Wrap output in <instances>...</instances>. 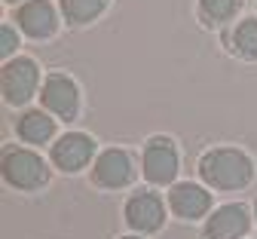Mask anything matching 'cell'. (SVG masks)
<instances>
[{"instance_id": "4fadbf2b", "label": "cell", "mask_w": 257, "mask_h": 239, "mask_svg": "<svg viewBox=\"0 0 257 239\" xmlns=\"http://www.w3.org/2000/svg\"><path fill=\"white\" fill-rule=\"evenodd\" d=\"M230 49L245 58V61H257V19H242L233 25V31L227 34Z\"/></svg>"}, {"instance_id": "2e32d148", "label": "cell", "mask_w": 257, "mask_h": 239, "mask_svg": "<svg viewBox=\"0 0 257 239\" xmlns=\"http://www.w3.org/2000/svg\"><path fill=\"white\" fill-rule=\"evenodd\" d=\"M16 49H19V28L4 22V25H0V52H4L7 61H10L16 55Z\"/></svg>"}, {"instance_id": "5b68a950", "label": "cell", "mask_w": 257, "mask_h": 239, "mask_svg": "<svg viewBox=\"0 0 257 239\" xmlns=\"http://www.w3.org/2000/svg\"><path fill=\"white\" fill-rule=\"evenodd\" d=\"M40 101H43V111H49L52 117L74 120L80 114V86L74 83V77L52 71L40 86Z\"/></svg>"}, {"instance_id": "30bf717a", "label": "cell", "mask_w": 257, "mask_h": 239, "mask_svg": "<svg viewBox=\"0 0 257 239\" xmlns=\"http://www.w3.org/2000/svg\"><path fill=\"white\" fill-rule=\"evenodd\" d=\"M251 227V215L242 202H227L208 215L202 227V239H239Z\"/></svg>"}, {"instance_id": "52a82bcc", "label": "cell", "mask_w": 257, "mask_h": 239, "mask_svg": "<svg viewBox=\"0 0 257 239\" xmlns=\"http://www.w3.org/2000/svg\"><path fill=\"white\" fill-rule=\"evenodd\" d=\"M122 215L135 233H156L166 221V202L156 190H135L125 199Z\"/></svg>"}, {"instance_id": "9a60e30c", "label": "cell", "mask_w": 257, "mask_h": 239, "mask_svg": "<svg viewBox=\"0 0 257 239\" xmlns=\"http://www.w3.org/2000/svg\"><path fill=\"white\" fill-rule=\"evenodd\" d=\"M239 7H242V0H199V4H196V16H199V22L205 28H217L223 22L236 19Z\"/></svg>"}, {"instance_id": "3957f363", "label": "cell", "mask_w": 257, "mask_h": 239, "mask_svg": "<svg viewBox=\"0 0 257 239\" xmlns=\"http://www.w3.org/2000/svg\"><path fill=\"white\" fill-rule=\"evenodd\" d=\"M0 86H4V101L13 108L28 105L31 98L40 89V67L34 58L28 55H16L4 64V74H0Z\"/></svg>"}, {"instance_id": "ba28073f", "label": "cell", "mask_w": 257, "mask_h": 239, "mask_svg": "<svg viewBox=\"0 0 257 239\" xmlns=\"http://www.w3.org/2000/svg\"><path fill=\"white\" fill-rule=\"evenodd\" d=\"M95 156V138H89L86 132H68L49 147V160L61 172H80L86 169Z\"/></svg>"}, {"instance_id": "5bb4252c", "label": "cell", "mask_w": 257, "mask_h": 239, "mask_svg": "<svg viewBox=\"0 0 257 239\" xmlns=\"http://www.w3.org/2000/svg\"><path fill=\"white\" fill-rule=\"evenodd\" d=\"M107 4H110V0H58L64 22L74 25V28L95 22V19H98V16L107 10Z\"/></svg>"}, {"instance_id": "7c38bea8", "label": "cell", "mask_w": 257, "mask_h": 239, "mask_svg": "<svg viewBox=\"0 0 257 239\" xmlns=\"http://www.w3.org/2000/svg\"><path fill=\"white\" fill-rule=\"evenodd\" d=\"M16 135L25 144H46V141H52V135H55V120L43 108L25 111L16 120Z\"/></svg>"}, {"instance_id": "ac0fdd59", "label": "cell", "mask_w": 257, "mask_h": 239, "mask_svg": "<svg viewBox=\"0 0 257 239\" xmlns=\"http://www.w3.org/2000/svg\"><path fill=\"white\" fill-rule=\"evenodd\" d=\"M125 239H135V236H125Z\"/></svg>"}, {"instance_id": "9c48e42d", "label": "cell", "mask_w": 257, "mask_h": 239, "mask_svg": "<svg viewBox=\"0 0 257 239\" xmlns=\"http://www.w3.org/2000/svg\"><path fill=\"white\" fill-rule=\"evenodd\" d=\"M16 25L31 40H49L58 31V13L49 0H25L16 10Z\"/></svg>"}, {"instance_id": "7a4b0ae2", "label": "cell", "mask_w": 257, "mask_h": 239, "mask_svg": "<svg viewBox=\"0 0 257 239\" xmlns=\"http://www.w3.org/2000/svg\"><path fill=\"white\" fill-rule=\"evenodd\" d=\"M4 178L16 190H40L49 181V166L28 147H4Z\"/></svg>"}, {"instance_id": "d6986e66", "label": "cell", "mask_w": 257, "mask_h": 239, "mask_svg": "<svg viewBox=\"0 0 257 239\" xmlns=\"http://www.w3.org/2000/svg\"><path fill=\"white\" fill-rule=\"evenodd\" d=\"M254 209H257V206H254Z\"/></svg>"}, {"instance_id": "277c9868", "label": "cell", "mask_w": 257, "mask_h": 239, "mask_svg": "<svg viewBox=\"0 0 257 239\" xmlns=\"http://www.w3.org/2000/svg\"><path fill=\"white\" fill-rule=\"evenodd\" d=\"M178 147L175 141L169 138V135H153V138L144 144V153H141V172L150 184H159V187H166L175 181L178 175Z\"/></svg>"}, {"instance_id": "8fae6325", "label": "cell", "mask_w": 257, "mask_h": 239, "mask_svg": "<svg viewBox=\"0 0 257 239\" xmlns=\"http://www.w3.org/2000/svg\"><path fill=\"white\" fill-rule=\"evenodd\" d=\"M169 209L181 218V221H199L211 212V193L202 184L193 181H181L169 190Z\"/></svg>"}, {"instance_id": "6da1fadb", "label": "cell", "mask_w": 257, "mask_h": 239, "mask_svg": "<svg viewBox=\"0 0 257 239\" xmlns=\"http://www.w3.org/2000/svg\"><path fill=\"white\" fill-rule=\"evenodd\" d=\"M199 178L214 190H242L254 181V160L239 147H211L199 156Z\"/></svg>"}, {"instance_id": "e0dca14e", "label": "cell", "mask_w": 257, "mask_h": 239, "mask_svg": "<svg viewBox=\"0 0 257 239\" xmlns=\"http://www.w3.org/2000/svg\"><path fill=\"white\" fill-rule=\"evenodd\" d=\"M7 4H19V0H7Z\"/></svg>"}, {"instance_id": "8992f818", "label": "cell", "mask_w": 257, "mask_h": 239, "mask_svg": "<svg viewBox=\"0 0 257 239\" xmlns=\"http://www.w3.org/2000/svg\"><path fill=\"white\" fill-rule=\"evenodd\" d=\"M138 175V166H135V156L122 150V147H110L104 153H98V160H95L92 166V178L98 187L104 190H122L135 181Z\"/></svg>"}]
</instances>
